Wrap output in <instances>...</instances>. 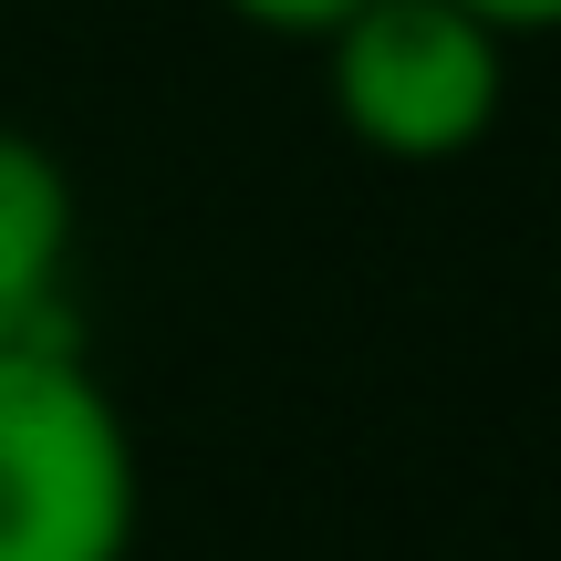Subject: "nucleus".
<instances>
[{"instance_id": "nucleus-1", "label": "nucleus", "mask_w": 561, "mask_h": 561, "mask_svg": "<svg viewBox=\"0 0 561 561\" xmlns=\"http://www.w3.org/2000/svg\"><path fill=\"white\" fill-rule=\"evenodd\" d=\"M146 468L115 385L73 333L0 343V561H125Z\"/></svg>"}, {"instance_id": "nucleus-2", "label": "nucleus", "mask_w": 561, "mask_h": 561, "mask_svg": "<svg viewBox=\"0 0 561 561\" xmlns=\"http://www.w3.org/2000/svg\"><path fill=\"white\" fill-rule=\"evenodd\" d=\"M312 53H322L343 136L396 167L468 157L510 104V42L489 21H468L458 0H364Z\"/></svg>"}, {"instance_id": "nucleus-3", "label": "nucleus", "mask_w": 561, "mask_h": 561, "mask_svg": "<svg viewBox=\"0 0 561 561\" xmlns=\"http://www.w3.org/2000/svg\"><path fill=\"white\" fill-rule=\"evenodd\" d=\"M73 167L0 125V343L73 333Z\"/></svg>"}, {"instance_id": "nucleus-4", "label": "nucleus", "mask_w": 561, "mask_h": 561, "mask_svg": "<svg viewBox=\"0 0 561 561\" xmlns=\"http://www.w3.org/2000/svg\"><path fill=\"white\" fill-rule=\"evenodd\" d=\"M229 21H250V32H280V42H322L343 11H364V0H219Z\"/></svg>"}, {"instance_id": "nucleus-5", "label": "nucleus", "mask_w": 561, "mask_h": 561, "mask_svg": "<svg viewBox=\"0 0 561 561\" xmlns=\"http://www.w3.org/2000/svg\"><path fill=\"white\" fill-rule=\"evenodd\" d=\"M458 11H468V21H489V32L520 53V42H541L551 21H561V0H458Z\"/></svg>"}]
</instances>
